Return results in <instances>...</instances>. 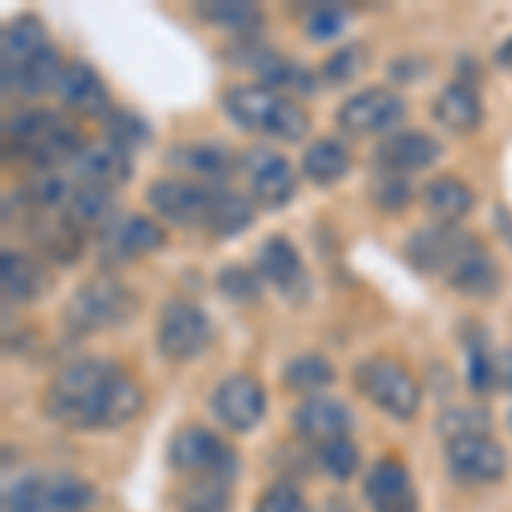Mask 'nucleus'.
Wrapping results in <instances>:
<instances>
[{"label": "nucleus", "mask_w": 512, "mask_h": 512, "mask_svg": "<svg viewBox=\"0 0 512 512\" xmlns=\"http://www.w3.org/2000/svg\"><path fill=\"white\" fill-rule=\"evenodd\" d=\"M140 403V386L106 359H82L65 366L45 396L48 417L79 431L127 424L137 417Z\"/></svg>", "instance_id": "f257e3e1"}, {"label": "nucleus", "mask_w": 512, "mask_h": 512, "mask_svg": "<svg viewBox=\"0 0 512 512\" xmlns=\"http://www.w3.org/2000/svg\"><path fill=\"white\" fill-rule=\"evenodd\" d=\"M7 137L18 158L31 161L38 171H55L59 164H72L86 144H79V134L72 123H65L52 110H24L7 123Z\"/></svg>", "instance_id": "f03ea898"}, {"label": "nucleus", "mask_w": 512, "mask_h": 512, "mask_svg": "<svg viewBox=\"0 0 512 512\" xmlns=\"http://www.w3.org/2000/svg\"><path fill=\"white\" fill-rule=\"evenodd\" d=\"M226 113L239 127L280 140H301L308 134V113L291 99L277 96L270 86H239L226 93Z\"/></svg>", "instance_id": "7ed1b4c3"}, {"label": "nucleus", "mask_w": 512, "mask_h": 512, "mask_svg": "<svg viewBox=\"0 0 512 512\" xmlns=\"http://www.w3.org/2000/svg\"><path fill=\"white\" fill-rule=\"evenodd\" d=\"M93 502V485L69 472L24 475L4 489V512H82Z\"/></svg>", "instance_id": "20e7f679"}, {"label": "nucleus", "mask_w": 512, "mask_h": 512, "mask_svg": "<svg viewBox=\"0 0 512 512\" xmlns=\"http://www.w3.org/2000/svg\"><path fill=\"white\" fill-rule=\"evenodd\" d=\"M355 386L362 396L386 410L390 417L410 420L420 407V383L403 362L393 359H369L355 369Z\"/></svg>", "instance_id": "39448f33"}, {"label": "nucleus", "mask_w": 512, "mask_h": 512, "mask_svg": "<svg viewBox=\"0 0 512 512\" xmlns=\"http://www.w3.org/2000/svg\"><path fill=\"white\" fill-rule=\"evenodd\" d=\"M478 250H482V243H478L475 236H468L465 229H458V226H448V222L417 229V233L407 239V260L420 274L451 277L454 270Z\"/></svg>", "instance_id": "423d86ee"}, {"label": "nucleus", "mask_w": 512, "mask_h": 512, "mask_svg": "<svg viewBox=\"0 0 512 512\" xmlns=\"http://www.w3.org/2000/svg\"><path fill=\"white\" fill-rule=\"evenodd\" d=\"M168 461L171 468L185 475H219V478H236V451L226 448L212 431L205 427H185L171 437V448H168Z\"/></svg>", "instance_id": "0eeeda50"}, {"label": "nucleus", "mask_w": 512, "mask_h": 512, "mask_svg": "<svg viewBox=\"0 0 512 512\" xmlns=\"http://www.w3.org/2000/svg\"><path fill=\"white\" fill-rule=\"evenodd\" d=\"M134 294L123 284L110 277H96L86 287H79V294L69 304V321L79 332H93V328H110L120 325L134 315Z\"/></svg>", "instance_id": "6e6552de"}, {"label": "nucleus", "mask_w": 512, "mask_h": 512, "mask_svg": "<svg viewBox=\"0 0 512 512\" xmlns=\"http://www.w3.org/2000/svg\"><path fill=\"white\" fill-rule=\"evenodd\" d=\"M209 338H212V325L195 304H188V301L164 304L161 321H158V345L168 359H175V362L195 359V355L209 345Z\"/></svg>", "instance_id": "1a4fd4ad"}, {"label": "nucleus", "mask_w": 512, "mask_h": 512, "mask_svg": "<svg viewBox=\"0 0 512 512\" xmlns=\"http://www.w3.org/2000/svg\"><path fill=\"white\" fill-rule=\"evenodd\" d=\"M403 110H407V103L393 89H366V93H355L342 103L338 127L352 137L383 134V130H390L403 120Z\"/></svg>", "instance_id": "9d476101"}, {"label": "nucleus", "mask_w": 512, "mask_h": 512, "mask_svg": "<svg viewBox=\"0 0 512 512\" xmlns=\"http://www.w3.org/2000/svg\"><path fill=\"white\" fill-rule=\"evenodd\" d=\"M444 458H448L451 475H458L461 482H475V485L499 482V478L506 475V468H509L506 451H502L489 434H485V437H458V441H448V448H444Z\"/></svg>", "instance_id": "9b49d317"}, {"label": "nucleus", "mask_w": 512, "mask_h": 512, "mask_svg": "<svg viewBox=\"0 0 512 512\" xmlns=\"http://www.w3.org/2000/svg\"><path fill=\"white\" fill-rule=\"evenodd\" d=\"M212 410L229 431H250L263 420V410H267V393L256 383L253 376L236 373L229 379H222L216 396H212Z\"/></svg>", "instance_id": "f8f14e48"}, {"label": "nucleus", "mask_w": 512, "mask_h": 512, "mask_svg": "<svg viewBox=\"0 0 512 512\" xmlns=\"http://www.w3.org/2000/svg\"><path fill=\"white\" fill-rule=\"evenodd\" d=\"M246 168V181H250V192L260 205L267 209H280V205L291 202L294 195V168L287 164V158H280L277 151H267V147H256V151L246 154L243 161Z\"/></svg>", "instance_id": "ddd939ff"}, {"label": "nucleus", "mask_w": 512, "mask_h": 512, "mask_svg": "<svg viewBox=\"0 0 512 512\" xmlns=\"http://www.w3.org/2000/svg\"><path fill=\"white\" fill-rule=\"evenodd\" d=\"M164 229L147 216L113 219L103 229V260L106 263H130L137 256L158 253L164 246Z\"/></svg>", "instance_id": "4468645a"}, {"label": "nucleus", "mask_w": 512, "mask_h": 512, "mask_svg": "<svg viewBox=\"0 0 512 512\" xmlns=\"http://www.w3.org/2000/svg\"><path fill=\"white\" fill-rule=\"evenodd\" d=\"M209 198H212V192H205V188L192 185V181H181V178H161L147 188V202H151V209L168 222H178V226L205 222Z\"/></svg>", "instance_id": "2eb2a0df"}, {"label": "nucleus", "mask_w": 512, "mask_h": 512, "mask_svg": "<svg viewBox=\"0 0 512 512\" xmlns=\"http://www.w3.org/2000/svg\"><path fill=\"white\" fill-rule=\"evenodd\" d=\"M256 274L287 297L308 294V274H304L301 256H297L294 243L287 236H270L260 246V253H256Z\"/></svg>", "instance_id": "dca6fc26"}, {"label": "nucleus", "mask_w": 512, "mask_h": 512, "mask_svg": "<svg viewBox=\"0 0 512 512\" xmlns=\"http://www.w3.org/2000/svg\"><path fill=\"white\" fill-rule=\"evenodd\" d=\"M366 499L373 512H417V489L407 468L393 458H383L369 468Z\"/></svg>", "instance_id": "f3484780"}, {"label": "nucleus", "mask_w": 512, "mask_h": 512, "mask_svg": "<svg viewBox=\"0 0 512 512\" xmlns=\"http://www.w3.org/2000/svg\"><path fill=\"white\" fill-rule=\"evenodd\" d=\"M69 175L76 185L86 188H117L130 178V158L117 144H86L69 164Z\"/></svg>", "instance_id": "a211bd4d"}, {"label": "nucleus", "mask_w": 512, "mask_h": 512, "mask_svg": "<svg viewBox=\"0 0 512 512\" xmlns=\"http://www.w3.org/2000/svg\"><path fill=\"white\" fill-rule=\"evenodd\" d=\"M59 99L65 110L72 113H82V117H110L106 106H110V96H106V86L103 79L96 76L93 65L86 62H69L62 72V82H59Z\"/></svg>", "instance_id": "6ab92c4d"}, {"label": "nucleus", "mask_w": 512, "mask_h": 512, "mask_svg": "<svg viewBox=\"0 0 512 512\" xmlns=\"http://www.w3.org/2000/svg\"><path fill=\"white\" fill-rule=\"evenodd\" d=\"M294 427H297V434L308 437V441L328 444V441H338V437H349L352 414L345 403L328 400V396H311V400H304L301 407L294 410Z\"/></svg>", "instance_id": "aec40b11"}, {"label": "nucleus", "mask_w": 512, "mask_h": 512, "mask_svg": "<svg viewBox=\"0 0 512 512\" xmlns=\"http://www.w3.org/2000/svg\"><path fill=\"white\" fill-rule=\"evenodd\" d=\"M437 158H441V144L427 134H417V130L386 137L376 151L379 168H386L390 175H410V171L431 168Z\"/></svg>", "instance_id": "412c9836"}, {"label": "nucleus", "mask_w": 512, "mask_h": 512, "mask_svg": "<svg viewBox=\"0 0 512 512\" xmlns=\"http://www.w3.org/2000/svg\"><path fill=\"white\" fill-rule=\"evenodd\" d=\"M62 72L65 65L59 59V52L55 48H41L38 55H31L18 69H4V93L18 89L21 96H41L48 89H59Z\"/></svg>", "instance_id": "4be33fe9"}, {"label": "nucleus", "mask_w": 512, "mask_h": 512, "mask_svg": "<svg viewBox=\"0 0 512 512\" xmlns=\"http://www.w3.org/2000/svg\"><path fill=\"white\" fill-rule=\"evenodd\" d=\"M434 117L444 123L448 130H475L478 120H482V99L475 96V89L468 82H451V86L441 89L434 103Z\"/></svg>", "instance_id": "5701e85b"}, {"label": "nucleus", "mask_w": 512, "mask_h": 512, "mask_svg": "<svg viewBox=\"0 0 512 512\" xmlns=\"http://www.w3.org/2000/svg\"><path fill=\"white\" fill-rule=\"evenodd\" d=\"M424 205H427V212H431L434 219H441V222H448V226H454V222L465 219L468 212H472L475 195H472V188H468L461 178L444 175V178L427 181Z\"/></svg>", "instance_id": "b1692460"}, {"label": "nucleus", "mask_w": 512, "mask_h": 512, "mask_svg": "<svg viewBox=\"0 0 512 512\" xmlns=\"http://www.w3.org/2000/svg\"><path fill=\"white\" fill-rule=\"evenodd\" d=\"M0 284H4V294L14 297V301H31L48 287L45 270H41L38 260L14 250H4L0 256Z\"/></svg>", "instance_id": "393cba45"}, {"label": "nucleus", "mask_w": 512, "mask_h": 512, "mask_svg": "<svg viewBox=\"0 0 512 512\" xmlns=\"http://www.w3.org/2000/svg\"><path fill=\"white\" fill-rule=\"evenodd\" d=\"M45 45V24H41L35 14H21L4 28V38H0V55H4V69H18L38 55Z\"/></svg>", "instance_id": "a878e982"}, {"label": "nucleus", "mask_w": 512, "mask_h": 512, "mask_svg": "<svg viewBox=\"0 0 512 512\" xmlns=\"http://www.w3.org/2000/svg\"><path fill=\"white\" fill-rule=\"evenodd\" d=\"M352 168V158L338 140L325 137L315 140V144L304 151V175H308L315 185H335L338 178H345Z\"/></svg>", "instance_id": "bb28decb"}, {"label": "nucleus", "mask_w": 512, "mask_h": 512, "mask_svg": "<svg viewBox=\"0 0 512 512\" xmlns=\"http://www.w3.org/2000/svg\"><path fill=\"white\" fill-rule=\"evenodd\" d=\"M253 222V205L246 195L236 192H212L209 212H205V226L216 236H239Z\"/></svg>", "instance_id": "cd10ccee"}, {"label": "nucleus", "mask_w": 512, "mask_h": 512, "mask_svg": "<svg viewBox=\"0 0 512 512\" xmlns=\"http://www.w3.org/2000/svg\"><path fill=\"white\" fill-rule=\"evenodd\" d=\"M461 294H472V297H489L499 291L502 284V274H499V263L492 260L485 250H478L461 263L458 270L448 277Z\"/></svg>", "instance_id": "c85d7f7f"}, {"label": "nucleus", "mask_w": 512, "mask_h": 512, "mask_svg": "<svg viewBox=\"0 0 512 512\" xmlns=\"http://www.w3.org/2000/svg\"><path fill=\"white\" fill-rule=\"evenodd\" d=\"M65 219L79 229L82 226H99V233H103V229L113 222V195L106 192V188L79 185L76 195H72V202H69V209H65Z\"/></svg>", "instance_id": "c756f323"}, {"label": "nucleus", "mask_w": 512, "mask_h": 512, "mask_svg": "<svg viewBox=\"0 0 512 512\" xmlns=\"http://www.w3.org/2000/svg\"><path fill=\"white\" fill-rule=\"evenodd\" d=\"M181 512H229V478L198 475L178 495Z\"/></svg>", "instance_id": "7c9ffc66"}, {"label": "nucleus", "mask_w": 512, "mask_h": 512, "mask_svg": "<svg viewBox=\"0 0 512 512\" xmlns=\"http://www.w3.org/2000/svg\"><path fill=\"white\" fill-rule=\"evenodd\" d=\"M76 181L72 175H62V171H38L35 178L24 188V198L38 209H69L72 195H76Z\"/></svg>", "instance_id": "2f4dec72"}, {"label": "nucleus", "mask_w": 512, "mask_h": 512, "mask_svg": "<svg viewBox=\"0 0 512 512\" xmlns=\"http://www.w3.org/2000/svg\"><path fill=\"white\" fill-rule=\"evenodd\" d=\"M332 379H335L332 362L321 359V355H297L291 366L284 369V383L291 386V390H297V393L325 390Z\"/></svg>", "instance_id": "473e14b6"}, {"label": "nucleus", "mask_w": 512, "mask_h": 512, "mask_svg": "<svg viewBox=\"0 0 512 512\" xmlns=\"http://www.w3.org/2000/svg\"><path fill=\"white\" fill-rule=\"evenodd\" d=\"M175 161L185 164L192 175H202V178H209V181H222L233 171V158H229L222 147H185V151H175L171 154Z\"/></svg>", "instance_id": "72a5a7b5"}, {"label": "nucleus", "mask_w": 512, "mask_h": 512, "mask_svg": "<svg viewBox=\"0 0 512 512\" xmlns=\"http://www.w3.org/2000/svg\"><path fill=\"white\" fill-rule=\"evenodd\" d=\"M35 239L41 243V250H45L48 256H55L59 263H72L79 256V246H82L79 226H72L69 219L45 222V229H38Z\"/></svg>", "instance_id": "f704fd0d"}, {"label": "nucleus", "mask_w": 512, "mask_h": 512, "mask_svg": "<svg viewBox=\"0 0 512 512\" xmlns=\"http://www.w3.org/2000/svg\"><path fill=\"white\" fill-rule=\"evenodd\" d=\"M437 431L448 437V441H458V437H485L492 431V417L478 407H454L441 414Z\"/></svg>", "instance_id": "c9c22d12"}, {"label": "nucleus", "mask_w": 512, "mask_h": 512, "mask_svg": "<svg viewBox=\"0 0 512 512\" xmlns=\"http://www.w3.org/2000/svg\"><path fill=\"white\" fill-rule=\"evenodd\" d=\"M202 18L216 21L229 31H250V28H260L263 24V14L256 11L253 4H246V0H216V4H205Z\"/></svg>", "instance_id": "e433bc0d"}, {"label": "nucleus", "mask_w": 512, "mask_h": 512, "mask_svg": "<svg viewBox=\"0 0 512 512\" xmlns=\"http://www.w3.org/2000/svg\"><path fill=\"white\" fill-rule=\"evenodd\" d=\"M106 134H110L113 144L123 147V151H134V147H140L151 137V130H147V123L140 120L134 110H117L106 117Z\"/></svg>", "instance_id": "4c0bfd02"}, {"label": "nucleus", "mask_w": 512, "mask_h": 512, "mask_svg": "<svg viewBox=\"0 0 512 512\" xmlns=\"http://www.w3.org/2000/svg\"><path fill=\"white\" fill-rule=\"evenodd\" d=\"M318 458H321V468H325L332 478H342V482L352 478L355 468H359V448H355L349 437H338V441L321 444Z\"/></svg>", "instance_id": "58836bf2"}, {"label": "nucleus", "mask_w": 512, "mask_h": 512, "mask_svg": "<svg viewBox=\"0 0 512 512\" xmlns=\"http://www.w3.org/2000/svg\"><path fill=\"white\" fill-rule=\"evenodd\" d=\"M260 274H250V270L243 267H226L219 274V287L226 297H233L239 304H253L256 297H260Z\"/></svg>", "instance_id": "ea45409f"}, {"label": "nucleus", "mask_w": 512, "mask_h": 512, "mask_svg": "<svg viewBox=\"0 0 512 512\" xmlns=\"http://www.w3.org/2000/svg\"><path fill=\"white\" fill-rule=\"evenodd\" d=\"M345 21H349V11L338 4H318L315 11L308 14V35L315 41H328L335 38L338 31L345 28Z\"/></svg>", "instance_id": "a19ab883"}, {"label": "nucleus", "mask_w": 512, "mask_h": 512, "mask_svg": "<svg viewBox=\"0 0 512 512\" xmlns=\"http://www.w3.org/2000/svg\"><path fill=\"white\" fill-rule=\"evenodd\" d=\"M256 512H311V509L294 485H274V489L263 492V499L256 502Z\"/></svg>", "instance_id": "79ce46f5"}, {"label": "nucleus", "mask_w": 512, "mask_h": 512, "mask_svg": "<svg viewBox=\"0 0 512 512\" xmlns=\"http://www.w3.org/2000/svg\"><path fill=\"white\" fill-rule=\"evenodd\" d=\"M359 69H362V48L349 45V48H342V52H335L332 59H328L325 79L328 82H349Z\"/></svg>", "instance_id": "37998d69"}, {"label": "nucleus", "mask_w": 512, "mask_h": 512, "mask_svg": "<svg viewBox=\"0 0 512 512\" xmlns=\"http://www.w3.org/2000/svg\"><path fill=\"white\" fill-rule=\"evenodd\" d=\"M468 379H472L475 393H489L495 386V359H489L485 349H472V362H468Z\"/></svg>", "instance_id": "c03bdc74"}, {"label": "nucleus", "mask_w": 512, "mask_h": 512, "mask_svg": "<svg viewBox=\"0 0 512 512\" xmlns=\"http://www.w3.org/2000/svg\"><path fill=\"white\" fill-rule=\"evenodd\" d=\"M376 202L383 205V209H403V205L410 202V185L403 178H396V175H390V178H383L376 185Z\"/></svg>", "instance_id": "a18cd8bd"}, {"label": "nucleus", "mask_w": 512, "mask_h": 512, "mask_svg": "<svg viewBox=\"0 0 512 512\" xmlns=\"http://www.w3.org/2000/svg\"><path fill=\"white\" fill-rule=\"evenodd\" d=\"M495 386H502V390H512V349L495 355Z\"/></svg>", "instance_id": "49530a36"}, {"label": "nucleus", "mask_w": 512, "mask_h": 512, "mask_svg": "<svg viewBox=\"0 0 512 512\" xmlns=\"http://www.w3.org/2000/svg\"><path fill=\"white\" fill-rule=\"evenodd\" d=\"M495 59H499V65H506V69H512V38L502 41L499 52H495Z\"/></svg>", "instance_id": "de8ad7c7"}]
</instances>
